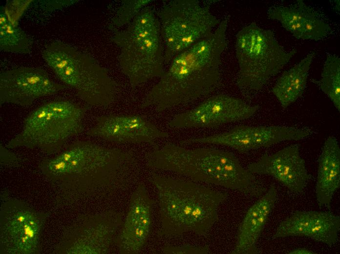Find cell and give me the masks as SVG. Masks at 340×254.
Segmentation results:
<instances>
[{"mask_svg": "<svg viewBox=\"0 0 340 254\" xmlns=\"http://www.w3.org/2000/svg\"><path fill=\"white\" fill-rule=\"evenodd\" d=\"M229 17L208 37L177 55L143 100L141 108L158 112L209 95L221 85L222 55L228 46Z\"/></svg>", "mask_w": 340, "mask_h": 254, "instance_id": "1", "label": "cell"}, {"mask_svg": "<svg viewBox=\"0 0 340 254\" xmlns=\"http://www.w3.org/2000/svg\"><path fill=\"white\" fill-rule=\"evenodd\" d=\"M137 162L131 151L78 141L38 167L49 181L81 196L127 186Z\"/></svg>", "mask_w": 340, "mask_h": 254, "instance_id": "2", "label": "cell"}, {"mask_svg": "<svg viewBox=\"0 0 340 254\" xmlns=\"http://www.w3.org/2000/svg\"><path fill=\"white\" fill-rule=\"evenodd\" d=\"M146 162L152 169L171 171L199 183L253 197H260L267 190L262 182L228 151L168 144L155 147L148 154Z\"/></svg>", "mask_w": 340, "mask_h": 254, "instance_id": "3", "label": "cell"}, {"mask_svg": "<svg viewBox=\"0 0 340 254\" xmlns=\"http://www.w3.org/2000/svg\"><path fill=\"white\" fill-rule=\"evenodd\" d=\"M150 181L157 193L160 236L191 233L204 235L219 220L220 206L227 192L191 180L152 173Z\"/></svg>", "mask_w": 340, "mask_h": 254, "instance_id": "4", "label": "cell"}, {"mask_svg": "<svg viewBox=\"0 0 340 254\" xmlns=\"http://www.w3.org/2000/svg\"><path fill=\"white\" fill-rule=\"evenodd\" d=\"M119 49L120 69L132 87L163 74L164 51L159 22L149 6L143 8L112 36Z\"/></svg>", "mask_w": 340, "mask_h": 254, "instance_id": "5", "label": "cell"}, {"mask_svg": "<svg viewBox=\"0 0 340 254\" xmlns=\"http://www.w3.org/2000/svg\"><path fill=\"white\" fill-rule=\"evenodd\" d=\"M235 51L238 65L235 84L248 100L260 91L297 52L286 51L273 31L255 21L237 33Z\"/></svg>", "mask_w": 340, "mask_h": 254, "instance_id": "6", "label": "cell"}, {"mask_svg": "<svg viewBox=\"0 0 340 254\" xmlns=\"http://www.w3.org/2000/svg\"><path fill=\"white\" fill-rule=\"evenodd\" d=\"M42 57L57 78L73 88L89 106L108 107L115 99L117 85L92 57L59 41L50 42Z\"/></svg>", "mask_w": 340, "mask_h": 254, "instance_id": "7", "label": "cell"}, {"mask_svg": "<svg viewBox=\"0 0 340 254\" xmlns=\"http://www.w3.org/2000/svg\"><path fill=\"white\" fill-rule=\"evenodd\" d=\"M86 110L68 100L43 104L24 118L21 131L8 141L6 147L37 149L47 155L54 154L69 139L84 131Z\"/></svg>", "mask_w": 340, "mask_h": 254, "instance_id": "8", "label": "cell"}, {"mask_svg": "<svg viewBox=\"0 0 340 254\" xmlns=\"http://www.w3.org/2000/svg\"><path fill=\"white\" fill-rule=\"evenodd\" d=\"M156 14L160 24L165 64L210 35L221 21L212 12L210 4L198 0L168 1Z\"/></svg>", "mask_w": 340, "mask_h": 254, "instance_id": "9", "label": "cell"}, {"mask_svg": "<svg viewBox=\"0 0 340 254\" xmlns=\"http://www.w3.org/2000/svg\"><path fill=\"white\" fill-rule=\"evenodd\" d=\"M3 197L0 208V254H40L47 214L21 200Z\"/></svg>", "mask_w": 340, "mask_h": 254, "instance_id": "10", "label": "cell"}, {"mask_svg": "<svg viewBox=\"0 0 340 254\" xmlns=\"http://www.w3.org/2000/svg\"><path fill=\"white\" fill-rule=\"evenodd\" d=\"M121 212L84 216L64 229L56 248L59 254H106L111 251L122 224Z\"/></svg>", "mask_w": 340, "mask_h": 254, "instance_id": "11", "label": "cell"}, {"mask_svg": "<svg viewBox=\"0 0 340 254\" xmlns=\"http://www.w3.org/2000/svg\"><path fill=\"white\" fill-rule=\"evenodd\" d=\"M314 131L308 127L284 126L240 125L224 132L191 138L181 141L182 145L196 144L227 146L240 153L269 147L285 141H298L311 136Z\"/></svg>", "mask_w": 340, "mask_h": 254, "instance_id": "12", "label": "cell"}, {"mask_svg": "<svg viewBox=\"0 0 340 254\" xmlns=\"http://www.w3.org/2000/svg\"><path fill=\"white\" fill-rule=\"evenodd\" d=\"M240 98L219 94L210 97L196 107L175 115L169 122L172 128H209L243 121L259 109Z\"/></svg>", "mask_w": 340, "mask_h": 254, "instance_id": "13", "label": "cell"}, {"mask_svg": "<svg viewBox=\"0 0 340 254\" xmlns=\"http://www.w3.org/2000/svg\"><path fill=\"white\" fill-rule=\"evenodd\" d=\"M66 86L53 81L47 72L32 67H18L0 73V103L21 106L55 94Z\"/></svg>", "mask_w": 340, "mask_h": 254, "instance_id": "14", "label": "cell"}, {"mask_svg": "<svg viewBox=\"0 0 340 254\" xmlns=\"http://www.w3.org/2000/svg\"><path fill=\"white\" fill-rule=\"evenodd\" d=\"M247 169L253 174L270 176L294 192H302L310 179L299 145L292 144L273 153L263 154Z\"/></svg>", "mask_w": 340, "mask_h": 254, "instance_id": "15", "label": "cell"}, {"mask_svg": "<svg viewBox=\"0 0 340 254\" xmlns=\"http://www.w3.org/2000/svg\"><path fill=\"white\" fill-rule=\"evenodd\" d=\"M153 204L145 186L139 184L130 197L115 241L120 254H138L146 244L152 226Z\"/></svg>", "mask_w": 340, "mask_h": 254, "instance_id": "16", "label": "cell"}, {"mask_svg": "<svg viewBox=\"0 0 340 254\" xmlns=\"http://www.w3.org/2000/svg\"><path fill=\"white\" fill-rule=\"evenodd\" d=\"M119 143H152L169 134L149 121L137 115L109 114L98 116L94 126L86 132Z\"/></svg>", "mask_w": 340, "mask_h": 254, "instance_id": "17", "label": "cell"}, {"mask_svg": "<svg viewBox=\"0 0 340 254\" xmlns=\"http://www.w3.org/2000/svg\"><path fill=\"white\" fill-rule=\"evenodd\" d=\"M340 230V217L330 211H298L279 223L273 237H305L332 246Z\"/></svg>", "mask_w": 340, "mask_h": 254, "instance_id": "18", "label": "cell"}, {"mask_svg": "<svg viewBox=\"0 0 340 254\" xmlns=\"http://www.w3.org/2000/svg\"><path fill=\"white\" fill-rule=\"evenodd\" d=\"M277 190L271 185L246 212L238 228L232 254H258L257 242L276 201Z\"/></svg>", "mask_w": 340, "mask_h": 254, "instance_id": "19", "label": "cell"}, {"mask_svg": "<svg viewBox=\"0 0 340 254\" xmlns=\"http://www.w3.org/2000/svg\"><path fill=\"white\" fill-rule=\"evenodd\" d=\"M340 186V148L338 139L325 140L319 156L316 194L320 208H330L333 196Z\"/></svg>", "mask_w": 340, "mask_h": 254, "instance_id": "20", "label": "cell"}, {"mask_svg": "<svg viewBox=\"0 0 340 254\" xmlns=\"http://www.w3.org/2000/svg\"><path fill=\"white\" fill-rule=\"evenodd\" d=\"M315 52H310L299 63L284 71L271 89L281 106L286 108L302 96Z\"/></svg>", "mask_w": 340, "mask_h": 254, "instance_id": "21", "label": "cell"}, {"mask_svg": "<svg viewBox=\"0 0 340 254\" xmlns=\"http://www.w3.org/2000/svg\"><path fill=\"white\" fill-rule=\"evenodd\" d=\"M31 42L26 33L18 26L12 24L6 14L4 6L0 7V49L13 53L28 54Z\"/></svg>", "mask_w": 340, "mask_h": 254, "instance_id": "22", "label": "cell"}, {"mask_svg": "<svg viewBox=\"0 0 340 254\" xmlns=\"http://www.w3.org/2000/svg\"><path fill=\"white\" fill-rule=\"evenodd\" d=\"M330 99L336 108L340 111V59L335 54H327L321 78L312 80Z\"/></svg>", "mask_w": 340, "mask_h": 254, "instance_id": "23", "label": "cell"}, {"mask_svg": "<svg viewBox=\"0 0 340 254\" xmlns=\"http://www.w3.org/2000/svg\"><path fill=\"white\" fill-rule=\"evenodd\" d=\"M304 30L300 38L318 41L326 38L329 32L330 27L319 16L311 7L306 4L304 7L303 20Z\"/></svg>", "mask_w": 340, "mask_h": 254, "instance_id": "24", "label": "cell"}, {"mask_svg": "<svg viewBox=\"0 0 340 254\" xmlns=\"http://www.w3.org/2000/svg\"><path fill=\"white\" fill-rule=\"evenodd\" d=\"M306 3L298 0L291 6L269 7L267 12L269 19L279 21L283 26L291 23H303Z\"/></svg>", "mask_w": 340, "mask_h": 254, "instance_id": "25", "label": "cell"}, {"mask_svg": "<svg viewBox=\"0 0 340 254\" xmlns=\"http://www.w3.org/2000/svg\"><path fill=\"white\" fill-rule=\"evenodd\" d=\"M150 1L151 0H123L116 8L111 20L112 28L117 29L128 24Z\"/></svg>", "mask_w": 340, "mask_h": 254, "instance_id": "26", "label": "cell"}, {"mask_svg": "<svg viewBox=\"0 0 340 254\" xmlns=\"http://www.w3.org/2000/svg\"><path fill=\"white\" fill-rule=\"evenodd\" d=\"M4 7L6 14L11 23L16 26L22 14L33 0H9Z\"/></svg>", "mask_w": 340, "mask_h": 254, "instance_id": "27", "label": "cell"}, {"mask_svg": "<svg viewBox=\"0 0 340 254\" xmlns=\"http://www.w3.org/2000/svg\"><path fill=\"white\" fill-rule=\"evenodd\" d=\"M161 252L165 254H208L211 252L210 248L207 245L195 246L189 244L165 246L162 248Z\"/></svg>", "mask_w": 340, "mask_h": 254, "instance_id": "28", "label": "cell"}, {"mask_svg": "<svg viewBox=\"0 0 340 254\" xmlns=\"http://www.w3.org/2000/svg\"><path fill=\"white\" fill-rule=\"evenodd\" d=\"M39 2L38 6L43 10L49 12L73 4L77 0H41Z\"/></svg>", "mask_w": 340, "mask_h": 254, "instance_id": "29", "label": "cell"}, {"mask_svg": "<svg viewBox=\"0 0 340 254\" xmlns=\"http://www.w3.org/2000/svg\"><path fill=\"white\" fill-rule=\"evenodd\" d=\"M5 148L3 146H0V162L4 163H15L17 161V158L13 154H11L7 151Z\"/></svg>", "mask_w": 340, "mask_h": 254, "instance_id": "30", "label": "cell"}, {"mask_svg": "<svg viewBox=\"0 0 340 254\" xmlns=\"http://www.w3.org/2000/svg\"><path fill=\"white\" fill-rule=\"evenodd\" d=\"M290 254H315L316 253L305 248H298L287 253Z\"/></svg>", "mask_w": 340, "mask_h": 254, "instance_id": "31", "label": "cell"}]
</instances>
